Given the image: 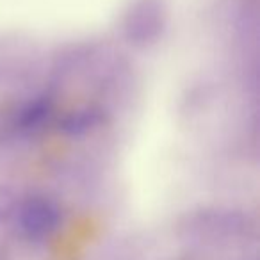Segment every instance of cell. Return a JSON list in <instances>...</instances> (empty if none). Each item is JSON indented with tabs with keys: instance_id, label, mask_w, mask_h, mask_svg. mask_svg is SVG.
<instances>
[{
	"instance_id": "6da1fadb",
	"label": "cell",
	"mask_w": 260,
	"mask_h": 260,
	"mask_svg": "<svg viewBox=\"0 0 260 260\" xmlns=\"http://www.w3.org/2000/svg\"><path fill=\"white\" fill-rule=\"evenodd\" d=\"M168 16V0H132L123 18V34L134 47H152L162 38Z\"/></svg>"
},
{
	"instance_id": "277c9868",
	"label": "cell",
	"mask_w": 260,
	"mask_h": 260,
	"mask_svg": "<svg viewBox=\"0 0 260 260\" xmlns=\"http://www.w3.org/2000/svg\"><path fill=\"white\" fill-rule=\"evenodd\" d=\"M50 114V102L48 100H36L32 104H29L25 109L22 111V116H20V123L25 128H32V126H38L45 121Z\"/></svg>"
},
{
	"instance_id": "7a4b0ae2",
	"label": "cell",
	"mask_w": 260,
	"mask_h": 260,
	"mask_svg": "<svg viewBox=\"0 0 260 260\" xmlns=\"http://www.w3.org/2000/svg\"><path fill=\"white\" fill-rule=\"evenodd\" d=\"M20 232L30 241H45L59 230L62 214L59 205L47 196H29L18 203L15 214Z\"/></svg>"
},
{
	"instance_id": "3957f363",
	"label": "cell",
	"mask_w": 260,
	"mask_h": 260,
	"mask_svg": "<svg viewBox=\"0 0 260 260\" xmlns=\"http://www.w3.org/2000/svg\"><path fill=\"white\" fill-rule=\"evenodd\" d=\"M102 123V112L96 109H79L73 111L62 119L61 128L68 136H84L89 134Z\"/></svg>"
},
{
	"instance_id": "5b68a950",
	"label": "cell",
	"mask_w": 260,
	"mask_h": 260,
	"mask_svg": "<svg viewBox=\"0 0 260 260\" xmlns=\"http://www.w3.org/2000/svg\"><path fill=\"white\" fill-rule=\"evenodd\" d=\"M18 196L9 185H0V224L15 219L16 209H18Z\"/></svg>"
}]
</instances>
